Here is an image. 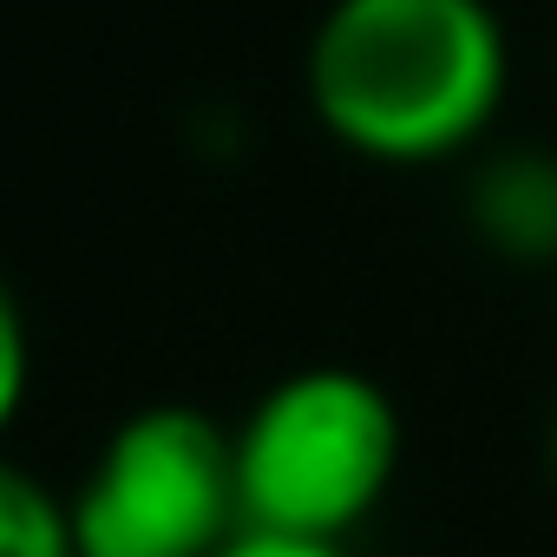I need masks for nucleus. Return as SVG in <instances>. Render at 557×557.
Segmentation results:
<instances>
[{"instance_id":"1","label":"nucleus","mask_w":557,"mask_h":557,"mask_svg":"<svg viewBox=\"0 0 557 557\" xmlns=\"http://www.w3.org/2000/svg\"><path fill=\"white\" fill-rule=\"evenodd\" d=\"M315 125L368 164H446L492 138L511 40L492 0H329L302 60Z\"/></svg>"},{"instance_id":"2","label":"nucleus","mask_w":557,"mask_h":557,"mask_svg":"<svg viewBox=\"0 0 557 557\" xmlns=\"http://www.w3.org/2000/svg\"><path fill=\"white\" fill-rule=\"evenodd\" d=\"M236 498L243 524L342 537L381 511L400 479V407L361 368H296L236 426Z\"/></svg>"},{"instance_id":"3","label":"nucleus","mask_w":557,"mask_h":557,"mask_svg":"<svg viewBox=\"0 0 557 557\" xmlns=\"http://www.w3.org/2000/svg\"><path fill=\"white\" fill-rule=\"evenodd\" d=\"M66 498L79 557H216L243 531L236 433L184 400L138 407Z\"/></svg>"},{"instance_id":"4","label":"nucleus","mask_w":557,"mask_h":557,"mask_svg":"<svg viewBox=\"0 0 557 557\" xmlns=\"http://www.w3.org/2000/svg\"><path fill=\"white\" fill-rule=\"evenodd\" d=\"M466 230L485 256L518 269L557 262V151L550 145H479L466 177Z\"/></svg>"},{"instance_id":"5","label":"nucleus","mask_w":557,"mask_h":557,"mask_svg":"<svg viewBox=\"0 0 557 557\" xmlns=\"http://www.w3.org/2000/svg\"><path fill=\"white\" fill-rule=\"evenodd\" d=\"M0 557H79L73 498L0 453Z\"/></svg>"},{"instance_id":"6","label":"nucleus","mask_w":557,"mask_h":557,"mask_svg":"<svg viewBox=\"0 0 557 557\" xmlns=\"http://www.w3.org/2000/svg\"><path fill=\"white\" fill-rule=\"evenodd\" d=\"M27 394H34V329H27L21 296L0 283V440L14 433Z\"/></svg>"},{"instance_id":"7","label":"nucleus","mask_w":557,"mask_h":557,"mask_svg":"<svg viewBox=\"0 0 557 557\" xmlns=\"http://www.w3.org/2000/svg\"><path fill=\"white\" fill-rule=\"evenodd\" d=\"M216 557H348L342 537H296V531H262V524H243Z\"/></svg>"},{"instance_id":"8","label":"nucleus","mask_w":557,"mask_h":557,"mask_svg":"<svg viewBox=\"0 0 557 557\" xmlns=\"http://www.w3.org/2000/svg\"><path fill=\"white\" fill-rule=\"evenodd\" d=\"M544 453H550V472H557V413H550V433H544Z\"/></svg>"}]
</instances>
